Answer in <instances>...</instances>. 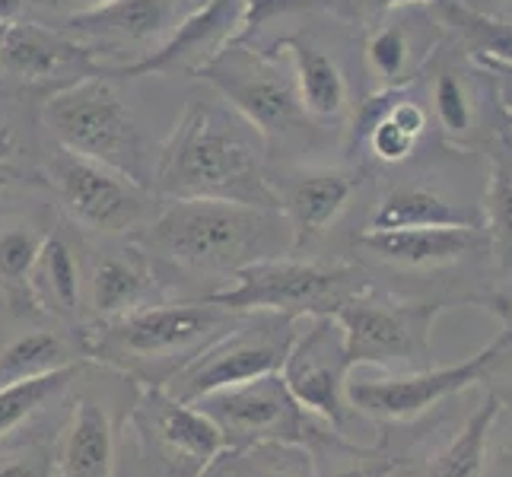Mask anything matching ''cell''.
<instances>
[{
    "label": "cell",
    "mask_w": 512,
    "mask_h": 477,
    "mask_svg": "<svg viewBox=\"0 0 512 477\" xmlns=\"http://www.w3.org/2000/svg\"><path fill=\"white\" fill-rule=\"evenodd\" d=\"M290 226L280 210L214 201V198H175L160 214L131 233V242L144 255L188 274H226L261 258H280L290 249Z\"/></svg>",
    "instance_id": "obj_1"
},
{
    "label": "cell",
    "mask_w": 512,
    "mask_h": 477,
    "mask_svg": "<svg viewBox=\"0 0 512 477\" xmlns=\"http://www.w3.org/2000/svg\"><path fill=\"white\" fill-rule=\"evenodd\" d=\"M249 131V125H233L214 105L188 102L153 166V194L169 201L214 198L280 210Z\"/></svg>",
    "instance_id": "obj_2"
},
{
    "label": "cell",
    "mask_w": 512,
    "mask_h": 477,
    "mask_svg": "<svg viewBox=\"0 0 512 477\" xmlns=\"http://www.w3.org/2000/svg\"><path fill=\"white\" fill-rule=\"evenodd\" d=\"M239 315L242 312H229L207 299L153 303L86 328L80 334V350L134 379L140 388H166L182 366L233 328Z\"/></svg>",
    "instance_id": "obj_3"
},
{
    "label": "cell",
    "mask_w": 512,
    "mask_h": 477,
    "mask_svg": "<svg viewBox=\"0 0 512 477\" xmlns=\"http://www.w3.org/2000/svg\"><path fill=\"white\" fill-rule=\"evenodd\" d=\"M45 125L61 150L109 166L144 188L153 185V159L144 131L102 70L51 93L45 102Z\"/></svg>",
    "instance_id": "obj_4"
},
{
    "label": "cell",
    "mask_w": 512,
    "mask_h": 477,
    "mask_svg": "<svg viewBox=\"0 0 512 477\" xmlns=\"http://www.w3.org/2000/svg\"><path fill=\"white\" fill-rule=\"evenodd\" d=\"M373 287L363 264H319L299 255L261 258L233 274V287L201 299L229 312H280L293 318L334 315L350 296Z\"/></svg>",
    "instance_id": "obj_5"
},
{
    "label": "cell",
    "mask_w": 512,
    "mask_h": 477,
    "mask_svg": "<svg viewBox=\"0 0 512 477\" xmlns=\"http://www.w3.org/2000/svg\"><path fill=\"white\" fill-rule=\"evenodd\" d=\"M449 306L439 299L379 293L369 287L338 306L353 366H382L388 376L433 366V325Z\"/></svg>",
    "instance_id": "obj_6"
},
{
    "label": "cell",
    "mask_w": 512,
    "mask_h": 477,
    "mask_svg": "<svg viewBox=\"0 0 512 477\" xmlns=\"http://www.w3.org/2000/svg\"><path fill=\"white\" fill-rule=\"evenodd\" d=\"M506 353H512V331L500 328L487 347L455 366H430L420 369V373L347 382V401L353 411L363 420L376 423L379 430L414 427V423L439 411L455 395L478 388Z\"/></svg>",
    "instance_id": "obj_7"
},
{
    "label": "cell",
    "mask_w": 512,
    "mask_h": 477,
    "mask_svg": "<svg viewBox=\"0 0 512 477\" xmlns=\"http://www.w3.org/2000/svg\"><path fill=\"white\" fill-rule=\"evenodd\" d=\"M299 325L303 318L280 312H242L233 328L169 379L166 392L191 404L217 388L280 373Z\"/></svg>",
    "instance_id": "obj_8"
},
{
    "label": "cell",
    "mask_w": 512,
    "mask_h": 477,
    "mask_svg": "<svg viewBox=\"0 0 512 477\" xmlns=\"http://www.w3.org/2000/svg\"><path fill=\"white\" fill-rule=\"evenodd\" d=\"M497 408V398L478 385L455 395L414 427L382 430L401 452L395 477H481L484 433Z\"/></svg>",
    "instance_id": "obj_9"
},
{
    "label": "cell",
    "mask_w": 512,
    "mask_h": 477,
    "mask_svg": "<svg viewBox=\"0 0 512 477\" xmlns=\"http://www.w3.org/2000/svg\"><path fill=\"white\" fill-rule=\"evenodd\" d=\"M140 477H201L226 449L217 423L166 388H140L128 414Z\"/></svg>",
    "instance_id": "obj_10"
},
{
    "label": "cell",
    "mask_w": 512,
    "mask_h": 477,
    "mask_svg": "<svg viewBox=\"0 0 512 477\" xmlns=\"http://www.w3.org/2000/svg\"><path fill=\"white\" fill-rule=\"evenodd\" d=\"M194 77L214 86L264 144H274L277 137L296 131L306 121L296 83L280 67L277 51L264 55L249 42H229Z\"/></svg>",
    "instance_id": "obj_11"
},
{
    "label": "cell",
    "mask_w": 512,
    "mask_h": 477,
    "mask_svg": "<svg viewBox=\"0 0 512 477\" xmlns=\"http://www.w3.org/2000/svg\"><path fill=\"white\" fill-rule=\"evenodd\" d=\"M350 353L344 328L334 315H309L296 331V341L280 369V379L287 382L290 395L299 408L322 420L334 433L350 436L360 414L347 401V376Z\"/></svg>",
    "instance_id": "obj_12"
},
{
    "label": "cell",
    "mask_w": 512,
    "mask_h": 477,
    "mask_svg": "<svg viewBox=\"0 0 512 477\" xmlns=\"http://www.w3.org/2000/svg\"><path fill=\"white\" fill-rule=\"evenodd\" d=\"M191 404L217 423L226 449H252L264 443L303 446L315 423L312 414L299 408L280 373L217 388Z\"/></svg>",
    "instance_id": "obj_13"
},
{
    "label": "cell",
    "mask_w": 512,
    "mask_h": 477,
    "mask_svg": "<svg viewBox=\"0 0 512 477\" xmlns=\"http://www.w3.org/2000/svg\"><path fill=\"white\" fill-rule=\"evenodd\" d=\"M48 172L64 214L86 233L121 236L134 233L137 226L150 220L153 191L109 166L70 150H58Z\"/></svg>",
    "instance_id": "obj_14"
},
{
    "label": "cell",
    "mask_w": 512,
    "mask_h": 477,
    "mask_svg": "<svg viewBox=\"0 0 512 477\" xmlns=\"http://www.w3.org/2000/svg\"><path fill=\"white\" fill-rule=\"evenodd\" d=\"M369 264H379L401 274H443L455 268L490 271L487 233L471 226H427V229H385V233H363L353 239Z\"/></svg>",
    "instance_id": "obj_15"
},
{
    "label": "cell",
    "mask_w": 512,
    "mask_h": 477,
    "mask_svg": "<svg viewBox=\"0 0 512 477\" xmlns=\"http://www.w3.org/2000/svg\"><path fill=\"white\" fill-rule=\"evenodd\" d=\"M245 0H201L185 20L175 26L166 39L140 55L131 64L102 67L105 77H147V74H198V70L223 51L229 42H236L242 23Z\"/></svg>",
    "instance_id": "obj_16"
},
{
    "label": "cell",
    "mask_w": 512,
    "mask_h": 477,
    "mask_svg": "<svg viewBox=\"0 0 512 477\" xmlns=\"http://www.w3.org/2000/svg\"><path fill=\"white\" fill-rule=\"evenodd\" d=\"M360 179L344 169H299L277 191L280 214L290 226V255L303 249L328 233V226L338 220Z\"/></svg>",
    "instance_id": "obj_17"
},
{
    "label": "cell",
    "mask_w": 512,
    "mask_h": 477,
    "mask_svg": "<svg viewBox=\"0 0 512 477\" xmlns=\"http://www.w3.org/2000/svg\"><path fill=\"white\" fill-rule=\"evenodd\" d=\"M0 67L7 74L29 80V83H51L58 77H80L99 74L90 48H83L70 32H55L39 23H10L4 42H0Z\"/></svg>",
    "instance_id": "obj_18"
},
{
    "label": "cell",
    "mask_w": 512,
    "mask_h": 477,
    "mask_svg": "<svg viewBox=\"0 0 512 477\" xmlns=\"http://www.w3.org/2000/svg\"><path fill=\"white\" fill-rule=\"evenodd\" d=\"M201 0H112L99 10L74 13L64 29L121 45H160Z\"/></svg>",
    "instance_id": "obj_19"
},
{
    "label": "cell",
    "mask_w": 512,
    "mask_h": 477,
    "mask_svg": "<svg viewBox=\"0 0 512 477\" xmlns=\"http://www.w3.org/2000/svg\"><path fill=\"white\" fill-rule=\"evenodd\" d=\"M115 423L105 404L80 398L51 446L55 477H115Z\"/></svg>",
    "instance_id": "obj_20"
},
{
    "label": "cell",
    "mask_w": 512,
    "mask_h": 477,
    "mask_svg": "<svg viewBox=\"0 0 512 477\" xmlns=\"http://www.w3.org/2000/svg\"><path fill=\"white\" fill-rule=\"evenodd\" d=\"M277 51H284L293 64V83L296 96L303 105L306 118L319 121H334L347 112V77L341 64L334 61L325 48H319L306 35H284L274 45Z\"/></svg>",
    "instance_id": "obj_21"
},
{
    "label": "cell",
    "mask_w": 512,
    "mask_h": 477,
    "mask_svg": "<svg viewBox=\"0 0 512 477\" xmlns=\"http://www.w3.org/2000/svg\"><path fill=\"white\" fill-rule=\"evenodd\" d=\"M427 226H471L484 229V210L455 204L446 194L427 185H398L382 194L366 233H385V229H427Z\"/></svg>",
    "instance_id": "obj_22"
},
{
    "label": "cell",
    "mask_w": 512,
    "mask_h": 477,
    "mask_svg": "<svg viewBox=\"0 0 512 477\" xmlns=\"http://www.w3.org/2000/svg\"><path fill=\"white\" fill-rule=\"evenodd\" d=\"M303 446L312 458V477H395L401 465L395 439L382 430L376 443L360 446L350 436L334 433L322 420H315Z\"/></svg>",
    "instance_id": "obj_23"
},
{
    "label": "cell",
    "mask_w": 512,
    "mask_h": 477,
    "mask_svg": "<svg viewBox=\"0 0 512 477\" xmlns=\"http://www.w3.org/2000/svg\"><path fill=\"white\" fill-rule=\"evenodd\" d=\"M153 290L156 284L144 264V252L105 255L96 261L90 277V306L99 322H112V318H121L140 306H150L147 299Z\"/></svg>",
    "instance_id": "obj_24"
},
{
    "label": "cell",
    "mask_w": 512,
    "mask_h": 477,
    "mask_svg": "<svg viewBox=\"0 0 512 477\" xmlns=\"http://www.w3.org/2000/svg\"><path fill=\"white\" fill-rule=\"evenodd\" d=\"M29 293L39 312L74 325L80 315V264L61 236L42 242L39 261L29 277Z\"/></svg>",
    "instance_id": "obj_25"
},
{
    "label": "cell",
    "mask_w": 512,
    "mask_h": 477,
    "mask_svg": "<svg viewBox=\"0 0 512 477\" xmlns=\"http://www.w3.org/2000/svg\"><path fill=\"white\" fill-rule=\"evenodd\" d=\"M74 357L77 353L70 350V344L58 331H42V328L23 331L7 344H0V388L74 366Z\"/></svg>",
    "instance_id": "obj_26"
},
{
    "label": "cell",
    "mask_w": 512,
    "mask_h": 477,
    "mask_svg": "<svg viewBox=\"0 0 512 477\" xmlns=\"http://www.w3.org/2000/svg\"><path fill=\"white\" fill-rule=\"evenodd\" d=\"M80 376V363L55 369V373L39 376V379H26L0 388V443L10 439L16 430L29 427V423L45 414L48 408L70 392V385Z\"/></svg>",
    "instance_id": "obj_27"
},
{
    "label": "cell",
    "mask_w": 512,
    "mask_h": 477,
    "mask_svg": "<svg viewBox=\"0 0 512 477\" xmlns=\"http://www.w3.org/2000/svg\"><path fill=\"white\" fill-rule=\"evenodd\" d=\"M487 261L493 280L512 277V159L497 153L490 163L487 204H484Z\"/></svg>",
    "instance_id": "obj_28"
},
{
    "label": "cell",
    "mask_w": 512,
    "mask_h": 477,
    "mask_svg": "<svg viewBox=\"0 0 512 477\" xmlns=\"http://www.w3.org/2000/svg\"><path fill=\"white\" fill-rule=\"evenodd\" d=\"M439 13L446 16L471 45V55L478 64H506L512 67V23L493 20V16L471 10L462 0H443Z\"/></svg>",
    "instance_id": "obj_29"
},
{
    "label": "cell",
    "mask_w": 512,
    "mask_h": 477,
    "mask_svg": "<svg viewBox=\"0 0 512 477\" xmlns=\"http://www.w3.org/2000/svg\"><path fill=\"white\" fill-rule=\"evenodd\" d=\"M42 242H45V236L35 233L32 226H10L0 233V287H4V293L10 299L26 293V299L32 303L29 277H32L35 261H39Z\"/></svg>",
    "instance_id": "obj_30"
},
{
    "label": "cell",
    "mask_w": 512,
    "mask_h": 477,
    "mask_svg": "<svg viewBox=\"0 0 512 477\" xmlns=\"http://www.w3.org/2000/svg\"><path fill=\"white\" fill-rule=\"evenodd\" d=\"M366 64L382 80V86L408 83L411 67V39L401 26H379L366 42Z\"/></svg>",
    "instance_id": "obj_31"
},
{
    "label": "cell",
    "mask_w": 512,
    "mask_h": 477,
    "mask_svg": "<svg viewBox=\"0 0 512 477\" xmlns=\"http://www.w3.org/2000/svg\"><path fill=\"white\" fill-rule=\"evenodd\" d=\"M433 105H436V118L443 125L446 137H452L455 144L465 140L474 128V105L465 80L455 74V70H439V77L433 83Z\"/></svg>",
    "instance_id": "obj_32"
},
{
    "label": "cell",
    "mask_w": 512,
    "mask_h": 477,
    "mask_svg": "<svg viewBox=\"0 0 512 477\" xmlns=\"http://www.w3.org/2000/svg\"><path fill=\"white\" fill-rule=\"evenodd\" d=\"M249 477H312V458L306 446L264 443L242 449Z\"/></svg>",
    "instance_id": "obj_33"
},
{
    "label": "cell",
    "mask_w": 512,
    "mask_h": 477,
    "mask_svg": "<svg viewBox=\"0 0 512 477\" xmlns=\"http://www.w3.org/2000/svg\"><path fill=\"white\" fill-rule=\"evenodd\" d=\"M481 477H512V411L497 408L484 433Z\"/></svg>",
    "instance_id": "obj_34"
},
{
    "label": "cell",
    "mask_w": 512,
    "mask_h": 477,
    "mask_svg": "<svg viewBox=\"0 0 512 477\" xmlns=\"http://www.w3.org/2000/svg\"><path fill=\"white\" fill-rule=\"evenodd\" d=\"M417 140L420 137H414V134H408L401 125H395L392 118L388 115H382L373 128H369V134H366V140L363 144L373 150V156L376 159H382V163H404L414 150H417Z\"/></svg>",
    "instance_id": "obj_35"
},
{
    "label": "cell",
    "mask_w": 512,
    "mask_h": 477,
    "mask_svg": "<svg viewBox=\"0 0 512 477\" xmlns=\"http://www.w3.org/2000/svg\"><path fill=\"white\" fill-rule=\"evenodd\" d=\"M312 4L309 0H245V10H242V23L236 32V42H252V35L274 20L280 13H293V10H309Z\"/></svg>",
    "instance_id": "obj_36"
},
{
    "label": "cell",
    "mask_w": 512,
    "mask_h": 477,
    "mask_svg": "<svg viewBox=\"0 0 512 477\" xmlns=\"http://www.w3.org/2000/svg\"><path fill=\"white\" fill-rule=\"evenodd\" d=\"M0 477H55L51 471V449L26 446L0 462Z\"/></svg>",
    "instance_id": "obj_37"
},
{
    "label": "cell",
    "mask_w": 512,
    "mask_h": 477,
    "mask_svg": "<svg viewBox=\"0 0 512 477\" xmlns=\"http://www.w3.org/2000/svg\"><path fill=\"white\" fill-rule=\"evenodd\" d=\"M471 306H481L490 315L500 318V325L512 331V277L509 280H493L484 290L471 296Z\"/></svg>",
    "instance_id": "obj_38"
},
{
    "label": "cell",
    "mask_w": 512,
    "mask_h": 477,
    "mask_svg": "<svg viewBox=\"0 0 512 477\" xmlns=\"http://www.w3.org/2000/svg\"><path fill=\"white\" fill-rule=\"evenodd\" d=\"M487 392L497 398L500 408L512 411V353H506V357L490 369L487 379L481 382Z\"/></svg>",
    "instance_id": "obj_39"
},
{
    "label": "cell",
    "mask_w": 512,
    "mask_h": 477,
    "mask_svg": "<svg viewBox=\"0 0 512 477\" xmlns=\"http://www.w3.org/2000/svg\"><path fill=\"white\" fill-rule=\"evenodd\" d=\"M201 477H249V468H245L242 449H223L214 462L204 468Z\"/></svg>",
    "instance_id": "obj_40"
},
{
    "label": "cell",
    "mask_w": 512,
    "mask_h": 477,
    "mask_svg": "<svg viewBox=\"0 0 512 477\" xmlns=\"http://www.w3.org/2000/svg\"><path fill=\"white\" fill-rule=\"evenodd\" d=\"M481 67H484V70H490V74L497 77L503 112H506V118L512 121V67H506V64H481Z\"/></svg>",
    "instance_id": "obj_41"
},
{
    "label": "cell",
    "mask_w": 512,
    "mask_h": 477,
    "mask_svg": "<svg viewBox=\"0 0 512 477\" xmlns=\"http://www.w3.org/2000/svg\"><path fill=\"white\" fill-rule=\"evenodd\" d=\"M16 156H20V134L7 121H0V166H10Z\"/></svg>",
    "instance_id": "obj_42"
},
{
    "label": "cell",
    "mask_w": 512,
    "mask_h": 477,
    "mask_svg": "<svg viewBox=\"0 0 512 477\" xmlns=\"http://www.w3.org/2000/svg\"><path fill=\"white\" fill-rule=\"evenodd\" d=\"M411 4H430V7H439L443 0H366V7L373 10V13H392L398 7H411Z\"/></svg>",
    "instance_id": "obj_43"
},
{
    "label": "cell",
    "mask_w": 512,
    "mask_h": 477,
    "mask_svg": "<svg viewBox=\"0 0 512 477\" xmlns=\"http://www.w3.org/2000/svg\"><path fill=\"white\" fill-rule=\"evenodd\" d=\"M29 0H0V23H20Z\"/></svg>",
    "instance_id": "obj_44"
},
{
    "label": "cell",
    "mask_w": 512,
    "mask_h": 477,
    "mask_svg": "<svg viewBox=\"0 0 512 477\" xmlns=\"http://www.w3.org/2000/svg\"><path fill=\"white\" fill-rule=\"evenodd\" d=\"M61 4H67L70 16L74 13H90V10H99L105 4H112V0H61Z\"/></svg>",
    "instance_id": "obj_45"
},
{
    "label": "cell",
    "mask_w": 512,
    "mask_h": 477,
    "mask_svg": "<svg viewBox=\"0 0 512 477\" xmlns=\"http://www.w3.org/2000/svg\"><path fill=\"white\" fill-rule=\"evenodd\" d=\"M13 185V169L10 166H0V191Z\"/></svg>",
    "instance_id": "obj_46"
},
{
    "label": "cell",
    "mask_w": 512,
    "mask_h": 477,
    "mask_svg": "<svg viewBox=\"0 0 512 477\" xmlns=\"http://www.w3.org/2000/svg\"><path fill=\"white\" fill-rule=\"evenodd\" d=\"M7 26H10V23H0V42H4V35H7Z\"/></svg>",
    "instance_id": "obj_47"
},
{
    "label": "cell",
    "mask_w": 512,
    "mask_h": 477,
    "mask_svg": "<svg viewBox=\"0 0 512 477\" xmlns=\"http://www.w3.org/2000/svg\"><path fill=\"white\" fill-rule=\"evenodd\" d=\"M506 4H512V0H506Z\"/></svg>",
    "instance_id": "obj_48"
},
{
    "label": "cell",
    "mask_w": 512,
    "mask_h": 477,
    "mask_svg": "<svg viewBox=\"0 0 512 477\" xmlns=\"http://www.w3.org/2000/svg\"><path fill=\"white\" fill-rule=\"evenodd\" d=\"M509 140H512V137H509Z\"/></svg>",
    "instance_id": "obj_49"
}]
</instances>
